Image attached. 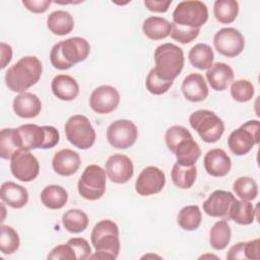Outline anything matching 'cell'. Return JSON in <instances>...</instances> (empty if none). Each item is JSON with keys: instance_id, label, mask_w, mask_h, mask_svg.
Returning a JSON list of instances; mask_svg holds the SVG:
<instances>
[{"instance_id": "f6af8a7d", "label": "cell", "mask_w": 260, "mask_h": 260, "mask_svg": "<svg viewBox=\"0 0 260 260\" xmlns=\"http://www.w3.org/2000/svg\"><path fill=\"white\" fill-rule=\"evenodd\" d=\"M50 61L51 64L53 65L54 68L59 69V70H67L69 68H71V66L65 61V59L63 58V55L61 53V46H60V42L55 44L53 46V48L51 49L50 52Z\"/></svg>"}, {"instance_id": "6da1fadb", "label": "cell", "mask_w": 260, "mask_h": 260, "mask_svg": "<svg viewBox=\"0 0 260 260\" xmlns=\"http://www.w3.org/2000/svg\"><path fill=\"white\" fill-rule=\"evenodd\" d=\"M43 66L36 56H24L5 73V83L14 92H24L41 78Z\"/></svg>"}, {"instance_id": "ee69618b", "label": "cell", "mask_w": 260, "mask_h": 260, "mask_svg": "<svg viewBox=\"0 0 260 260\" xmlns=\"http://www.w3.org/2000/svg\"><path fill=\"white\" fill-rule=\"evenodd\" d=\"M47 258L54 259V260H59V259L75 260L76 255L72 247L66 243L64 245H58L55 248H53L52 251L47 256Z\"/></svg>"}, {"instance_id": "603a6c76", "label": "cell", "mask_w": 260, "mask_h": 260, "mask_svg": "<svg viewBox=\"0 0 260 260\" xmlns=\"http://www.w3.org/2000/svg\"><path fill=\"white\" fill-rule=\"evenodd\" d=\"M53 94L65 102L73 101L79 93V85L75 78L67 74L56 75L51 83Z\"/></svg>"}, {"instance_id": "8fae6325", "label": "cell", "mask_w": 260, "mask_h": 260, "mask_svg": "<svg viewBox=\"0 0 260 260\" xmlns=\"http://www.w3.org/2000/svg\"><path fill=\"white\" fill-rule=\"evenodd\" d=\"M10 171L21 182L34 181L40 173V164L29 150H18L10 158Z\"/></svg>"}, {"instance_id": "b9f144b4", "label": "cell", "mask_w": 260, "mask_h": 260, "mask_svg": "<svg viewBox=\"0 0 260 260\" xmlns=\"http://www.w3.org/2000/svg\"><path fill=\"white\" fill-rule=\"evenodd\" d=\"M200 32V28H191L172 22V39L182 44H189L194 41Z\"/></svg>"}, {"instance_id": "e575fe53", "label": "cell", "mask_w": 260, "mask_h": 260, "mask_svg": "<svg viewBox=\"0 0 260 260\" xmlns=\"http://www.w3.org/2000/svg\"><path fill=\"white\" fill-rule=\"evenodd\" d=\"M213 13L220 23H232L238 16L239 3L236 0H216L213 5Z\"/></svg>"}, {"instance_id": "ba28073f", "label": "cell", "mask_w": 260, "mask_h": 260, "mask_svg": "<svg viewBox=\"0 0 260 260\" xmlns=\"http://www.w3.org/2000/svg\"><path fill=\"white\" fill-rule=\"evenodd\" d=\"M208 19V8L198 0L180 2L173 12V22L179 25L200 28Z\"/></svg>"}, {"instance_id": "836d02e7", "label": "cell", "mask_w": 260, "mask_h": 260, "mask_svg": "<svg viewBox=\"0 0 260 260\" xmlns=\"http://www.w3.org/2000/svg\"><path fill=\"white\" fill-rule=\"evenodd\" d=\"M62 223L71 234H79L88 225L87 214L80 209H69L62 215Z\"/></svg>"}, {"instance_id": "83f0119b", "label": "cell", "mask_w": 260, "mask_h": 260, "mask_svg": "<svg viewBox=\"0 0 260 260\" xmlns=\"http://www.w3.org/2000/svg\"><path fill=\"white\" fill-rule=\"evenodd\" d=\"M177 162L182 166H195L201 155V149L198 143L193 139L183 140L174 151Z\"/></svg>"}, {"instance_id": "c3c4849f", "label": "cell", "mask_w": 260, "mask_h": 260, "mask_svg": "<svg viewBox=\"0 0 260 260\" xmlns=\"http://www.w3.org/2000/svg\"><path fill=\"white\" fill-rule=\"evenodd\" d=\"M171 4H172V0H168V1L145 0L144 1V5L146 6V8L153 12H167Z\"/></svg>"}, {"instance_id": "d590c367", "label": "cell", "mask_w": 260, "mask_h": 260, "mask_svg": "<svg viewBox=\"0 0 260 260\" xmlns=\"http://www.w3.org/2000/svg\"><path fill=\"white\" fill-rule=\"evenodd\" d=\"M202 220V214L199 206H184L178 213L177 222L185 231H195L199 228Z\"/></svg>"}, {"instance_id": "d4e9b609", "label": "cell", "mask_w": 260, "mask_h": 260, "mask_svg": "<svg viewBox=\"0 0 260 260\" xmlns=\"http://www.w3.org/2000/svg\"><path fill=\"white\" fill-rule=\"evenodd\" d=\"M142 30L150 40H162L171 35L172 23L159 16H149L143 21Z\"/></svg>"}, {"instance_id": "bcb514c9", "label": "cell", "mask_w": 260, "mask_h": 260, "mask_svg": "<svg viewBox=\"0 0 260 260\" xmlns=\"http://www.w3.org/2000/svg\"><path fill=\"white\" fill-rule=\"evenodd\" d=\"M50 0H23V6L34 13H44L51 5Z\"/></svg>"}, {"instance_id": "30bf717a", "label": "cell", "mask_w": 260, "mask_h": 260, "mask_svg": "<svg viewBox=\"0 0 260 260\" xmlns=\"http://www.w3.org/2000/svg\"><path fill=\"white\" fill-rule=\"evenodd\" d=\"M138 137L136 125L126 119L116 120L107 129V139L110 145L119 149L131 147Z\"/></svg>"}, {"instance_id": "3957f363", "label": "cell", "mask_w": 260, "mask_h": 260, "mask_svg": "<svg viewBox=\"0 0 260 260\" xmlns=\"http://www.w3.org/2000/svg\"><path fill=\"white\" fill-rule=\"evenodd\" d=\"M154 62L153 69L157 76L167 81H174L184 67V52L171 43L159 45L154 51Z\"/></svg>"}, {"instance_id": "1f68e13d", "label": "cell", "mask_w": 260, "mask_h": 260, "mask_svg": "<svg viewBox=\"0 0 260 260\" xmlns=\"http://www.w3.org/2000/svg\"><path fill=\"white\" fill-rule=\"evenodd\" d=\"M197 177L195 166H182L176 162L171 171V178L174 185L180 189H189L193 186Z\"/></svg>"}, {"instance_id": "5bb4252c", "label": "cell", "mask_w": 260, "mask_h": 260, "mask_svg": "<svg viewBox=\"0 0 260 260\" xmlns=\"http://www.w3.org/2000/svg\"><path fill=\"white\" fill-rule=\"evenodd\" d=\"M120 103L119 91L111 85H101L93 89L89 98L91 110L98 114H109L115 111Z\"/></svg>"}, {"instance_id": "60d3db41", "label": "cell", "mask_w": 260, "mask_h": 260, "mask_svg": "<svg viewBox=\"0 0 260 260\" xmlns=\"http://www.w3.org/2000/svg\"><path fill=\"white\" fill-rule=\"evenodd\" d=\"M173 83H174V81H167V80H164L160 77H158L157 74L155 73L154 69L152 68L146 77L145 86H146V89L150 93L159 95V94L167 92L170 89V87L173 85Z\"/></svg>"}, {"instance_id": "8d00e7d4", "label": "cell", "mask_w": 260, "mask_h": 260, "mask_svg": "<svg viewBox=\"0 0 260 260\" xmlns=\"http://www.w3.org/2000/svg\"><path fill=\"white\" fill-rule=\"evenodd\" d=\"M20 240L17 232L9 226L2 224L0 228V250L5 255H11L19 248Z\"/></svg>"}, {"instance_id": "f1b7e54d", "label": "cell", "mask_w": 260, "mask_h": 260, "mask_svg": "<svg viewBox=\"0 0 260 260\" xmlns=\"http://www.w3.org/2000/svg\"><path fill=\"white\" fill-rule=\"evenodd\" d=\"M68 200L67 191L59 185H49L41 193V201L49 209H60Z\"/></svg>"}, {"instance_id": "e0dca14e", "label": "cell", "mask_w": 260, "mask_h": 260, "mask_svg": "<svg viewBox=\"0 0 260 260\" xmlns=\"http://www.w3.org/2000/svg\"><path fill=\"white\" fill-rule=\"evenodd\" d=\"M60 46L63 58L71 67L76 63L84 61L90 53L89 43L85 39L79 37L61 41Z\"/></svg>"}, {"instance_id": "d6a6232c", "label": "cell", "mask_w": 260, "mask_h": 260, "mask_svg": "<svg viewBox=\"0 0 260 260\" xmlns=\"http://www.w3.org/2000/svg\"><path fill=\"white\" fill-rule=\"evenodd\" d=\"M232 238V230L226 220L216 221L209 233V243L214 250H223L229 245Z\"/></svg>"}, {"instance_id": "7a4b0ae2", "label": "cell", "mask_w": 260, "mask_h": 260, "mask_svg": "<svg viewBox=\"0 0 260 260\" xmlns=\"http://www.w3.org/2000/svg\"><path fill=\"white\" fill-rule=\"evenodd\" d=\"M90 241L95 249L89 259H116L120 252L119 228L116 222L104 219L94 224Z\"/></svg>"}, {"instance_id": "9c48e42d", "label": "cell", "mask_w": 260, "mask_h": 260, "mask_svg": "<svg viewBox=\"0 0 260 260\" xmlns=\"http://www.w3.org/2000/svg\"><path fill=\"white\" fill-rule=\"evenodd\" d=\"M259 121L251 120L234 130L228 138V145L231 151L236 155L247 154L254 145L259 143Z\"/></svg>"}, {"instance_id": "7c38bea8", "label": "cell", "mask_w": 260, "mask_h": 260, "mask_svg": "<svg viewBox=\"0 0 260 260\" xmlns=\"http://www.w3.org/2000/svg\"><path fill=\"white\" fill-rule=\"evenodd\" d=\"M213 45L220 55L234 58L243 52L245 40L240 30L234 27H223L214 35Z\"/></svg>"}, {"instance_id": "5b68a950", "label": "cell", "mask_w": 260, "mask_h": 260, "mask_svg": "<svg viewBox=\"0 0 260 260\" xmlns=\"http://www.w3.org/2000/svg\"><path fill=\"white\" fill-rule=\"evenodd\" d=\"M189 123L200 138L207 143L218 141L224 132L222 120L209 110L195 111L190 115Z\"/></svg>"}, {"instance_id": "484cf974", "label": "cell", "mask_w": 260, "mask_h": 260, "mask_svg": "<svg viewBox=\"0 0 260 260\" xmlns=\"http://www.w3.org/2000/svg\"><path fill=\"white\" fill-rule=\"evenodd\" d=\"M22 142L18 129L4 128L0 133V156L4 159L11 156L18 150H21Z\"/></svg>"}, {"instance_id": "ffe728a7", "label": "cell", "mask_w": 260, "mask_h": 260, "mask_svg": "<svg viewBox=\"0 0 260 260\" xmlns=\"http://www.w3.org/2000/svg\"><path fill=\"white\" fill-rule=\"evenodd\" d=\"M182 92L189 102L198 103L207 98L208 86L201 74L191 73L187 75L182 82Z\"/></svg>"}, {"instance_id": "cb8c5ba5", "label": "cell", "mask_w": 260, "mask_h": 260, "mask_svg": "<svg viewBox=\"0 0 260 260\" xmlns=\"http://www.w3.org/2000/svg\"><path fill=\"white\" fill-rule=\"evenodd\" d=\"M0 197L3 203L12 208H21L28 201L27 190L14 182H4L1 186Z\"/></svg>"}, {"instance_id": "681fc988", "label": "cell", "mask_w": 260, "mask_h": 260, "mask_svg": "<svg viewBox=\"0 0 260 260\" xmlns=\"http://www.w3.org/2000/svg\"><path fill=\"white\" fill-rule=\"evenodd\" d=\"M226 259L235 260V259H246L245 256V242H239L236 245L232 246L226 253Z\"/></svg>"}, {"instance_id": "ab89813d", "label": "cell", "mask_w": 260, "mask_h": 260, "mask_svg": "<svg viewBox=\"0 0 260 260\" xmlns=\"http://www.w3.org/2000/svg\"><path fill=\"white\" fill-rule=\"evenodd\" d=\"M193 138L192 134L190 133V131L180 125H174L172 127H170L165 135V141L166 144L169 148V150H171L173 153L176 149V147L183 141L186 139H190Z\"/></svg>"}, {"instance_id": "f546056e", "label": "cell", "mask_w": 260, "mask_h": 260, "mask_svg": "<svg viewBox=\"0 0 260 260\" xmlns=\"http://www.w3.org/2000/svg\"><path fill=\"white\" fill-rule=\"evenodd\" d=\"M255 212L256 210L250 201L236 199L231 205L229 218L239 224L248 225L253 223L255 219Z\"/></svg>"}, {"instance_id": "f35d334b", "label": "cell", "mask_w": 260, "mask_h": 260, "mask_svg": "<svg viewBox=\"0 0 260 260\" xmlns=\"http://www.w3.org/2000/svg\"><path fill=\"white\" fill-rule=\"evenodd\" d=\"M254 85L247 79H238L231 85V95L239 103H246L254 95Z\"/></svg>"}, {"instance_id": "4fadbf2b", "label": "cell", "mask_w": 260, "mask_h": 260, "mask_svg": "<svg viewBox=\"0 0 260 260\" xmlns=\"http://www.w3.org/2000/svg\"><path fill=\"white\" fill-rule=\"evenodd\" d=\"M166 185V175L157 167L144 168L135 182V191L141 196L159 193Z\"/></svg>"}, {"instance_id": "7bdbcfd3", "label": "cell", "mask_w": 260, "mask_h": 260, "mask_svg": "<svg viewBox=\"0 0 260 260\" xmlns=\"http://www.w3.org/2000/svg\"><path fill=\"white\" fill-rule=\"evenodd\" d=\"M68 245L72 247L75 252L76 259L78 260H86L91 256V248L89 243L83 238H72L68 240Z\"/></svg>"}, {"instance_id": "2e32d148", "label": "cell", "mask_w": 260, "mask_h": 260, "mask_svg": "<svg viewBox=\"0 0 260 260\" xmlns=\"http://www.w3.org/2000/svg\"><path fill=\"white\" fill-rule=\"evenodd\" d=\"M235 200L236 197L232 192L215 190L203 202V211L211 217L229 218V211Z\"/></svg>"}, {"instance_id": "7402d4cb", "label": "cell", "mask_w": 260, "mask_h": 260, "mask_svg": "<svg viewBox=\"0 0 260 260\" xmlns=\"http://www.w3.org/2000/svg\"><path fill=\"white\" fill-rule=\"evenodd\" d=\"M206 79L212 89L221 91L226 89L234 80V70L223 62H216L207 69Z\"/></svg>"}, {"instance_id": "52a82bcc", "label": "cell", "mask_w": 260, "mask_h": 260, "mask_svg": "<svg viewBox=\"0 0 260 260\" xmlns=\"http://www.w3.org/2000/svg\"><path fill=\"white\" fill-rule=\"evenodd\" d=\"M106 171L98 165L87 166L81 174L77 190L81 197L86 200H98L106 192Z\"/></svg>"}, {"instance_id": "74e56055", "label": "cell", "mask_w": 260, "mask_h": 260, "mask_svg": "<svg viewBox=\"0 0 260 260\" xmlns=\"http://www.w3.org/2000/svg\"><path fill=\"white\" fill-rule=\"evenodd\" d=\"M235 194L242 200L251 201L258 195V186L254 179L250 177H240L233 184Z\"/></svg>"}, {"instance_id": "4dcf8cb0", "label": "cell", "mask_w": 260, "mask_h": 260, "mask_svg": "<svg viewBox=\"0 0 260 260\" xmlns=\"http://www.w3.org/2000/svg\"><path fill=\"white\" fill-rule=\"evenodd\" d=\"M188 59L192 66L204 70L208 69L213 64L214 53L209 45L199 43L190 49Z\"/></svg>"}, {"instance_id": "d6986e66", "label": "cell", "mask_w": 260, "mask_h": 260, "mask_svg": "<svg viewBox=\"0 0 260 260\" xmlns=\"http://www.w3.org/2000/svg\"><path fill=\"white\" fill-rule=\"evenodd\" d=\"M81 164L80 155L69 148L57 151L52 159L53 170L60 176L69 177L77 172Z\"/></svg>"}, {"instance_id": "ac0fdd59", "label": "cell", "mask_w": 260, "mask_h": 260, "mask_svg": "<svg viewBox=\"0 0 260 260\" xmlns=\"http://www.w3.org/2000/svg\"><path fill=\"white\" fill-rule=\"evenodd\" d=\"M203 165L208 175L212 177H224L232 168L231 157L221 148H213L206 152Z\"/></svg>"}, {"instance_id": "9a60e30c", "label": "cell", "mask_w": 260, "mask_h": 260, "mask_svg": "<svg viewBox=\"0 0 260 260\" xmlns=\"http://www.w3.org/2000/svg\"><path fill=\"white\" fill-rule=\"evenodd\" d=\"M105 171L112 182L125 184L133 177L134 167L132 160L127 155L116 153L111 155L106 161Z\"/></svg>"}, {"instance_id": "277c9868", "label": "cell", "mask_w": 260, "mask_h": 260, "mask_svg": "<svg viewBox=\"0 0 260 260\" xmlns=\"http://www.w3.org/2000/svg\"><path fill=\"white\" fill-rule=\"evenodd\" d=\"M22 148L30 150L36 148H53L60 140L59 131L53 126H39L36 124H24L19 126Z\"/></svg>"}, {"instance_id": "7dc6e473", "label": "cell", "mask_w": 260, "mask_h": 260, "mask_svg": "<svg viewBox=\"0 0 260 260\" xmlns=\"http://www.w3.org/2000/svg\"><path fill=\"white\" fill-rule=\"evenodd\" d=\"M259 239H254L249 242H245V256L246 259H255L258 260L260 258L259 252Z\"/></svg>"}, {"instance_id": "f907efd6", "label": "cell", "mask_w": 260, "mask_h": 260, "mask_svg": "<svg viewBox=\"0 0 260 260\" xmlns=\"http://www.w3.org/2000/svg\"><path fill=\"white\" fill-rule=\"evenodd\" d=\"M0 52H1V69H4L7 66V64L11 61L12 49L9 45L1 42Z\"/></svg>"}, {"instance_id": "4316f807", "label": "cell", "mask_w": 260, "mask_h": 260, "mask_svg": "<svg viewBox=\"0 0 260 260\" xmlns=\"http://www.w3.org/2000/svg\"><path fill=\"white\" fill-rule=\"evenodd\" d=\"M47 26L54 35L65 36L73 30L74 20L69 12L56 10L49 14L47 18Z\"/></svg>"}, {"instance_id": "8992f818", "label": "cell", "mask_w": 260, "mask_h": 260, "mask_svg": "<svg viewBox=\"0 0 260 260\" xmlns=\"http://www.w3.org/2000/svg\"><path fill=\"white\" fill-rule=\"evenodd\" d=\"M67 140L79 149L90 148L95 141V131L88 118L83 115H73L65 123Z\"/></svg>"}, {"instance_id": "44dd1931", "label": "cell", "mask_w": 260, "mask_h": 260, "mask_svg": "<svg viewBox=\"0 0 260 260\" xmlns=\"http://www.w3.org/2000/svg\"><path fill=\"white\" fill-rule=\"evenodd\" d=\"M14 113L24 119H31L37 117L42 110L41 100L31 92H20L16 95L12 103Z\"/></svg>"}]
</instances>
